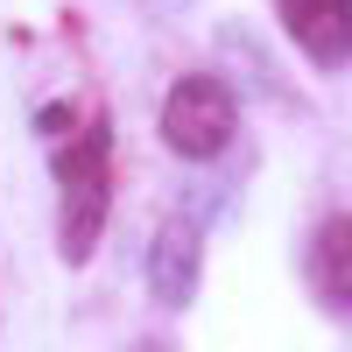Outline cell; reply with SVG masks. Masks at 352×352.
Returning <instances> with one entry per match:
<instances>
[{
	"label": "cell",
	"instance_id": "obj_4",
	"mask_svg": "<svg viewBox=\"0 0 352 352\" xmlns=\"http://www.w3.org/2000/svg\"><path fill=\"white\" fill-rule=\"evenodd\" d=\"M275 14L317 71H338L352 56V0H275Z\"/></svg>",
	"mask_w": 352,
	"mask_h": 352
},
{
	"label": "cell",
	"instance_id": "obj_5",
	"mask_svg": "<svg viewBox=\"0 0 352 352\" xmlns=\"http://www.w3.org/2000/svg\"><path fill=\"white\" fill-rule=\"evenodd\" d=\"M310 282H317V303H324V310H352V219H345V212L317 219Z\"/></svg>",
	"mask_w": 352,
	"mask_h": 352
},
{
	"label": "cell",
	"instance_id": "obj_1",
	"mask_svg": "<svg viewBox=\"0 0 352 352\" xmlns=\"http://www.w3.org/2000/svg\"><path fill=\"white\" fill-rule=\"evenodd\" d=\"M113 127L92 120L64 155H56V254L71 261H92L99 232H106V197H113Z\"/></svg>",
	"mask_w": 352,
	"mask_h": 352
},
{
	"label": "cell",
	"instance_id": "obj_2",
	"mask_svg": "<svg viewBox=\"0 0 352 352\" xmlns=\"http://www.w3.org/2000/svg\"><path fill=\"white\" fill-rule=\"evenodd\" d=\"M232 127H240V99L226 92V78H176L162 99V141L184 162H212L232 148Z\"/></svg>",
	"mask_w": 352,
	"mask_h": 352
},
{
	"label": "cell",
	"instance_id": "obj_3",
	"mask_svg": "<svg viewBox=\"0 0 352 352\" xmlns=\"http://www.w3.org/2000/svg\"><path fill=\"white\" fill-rule=\"evenodd\" d=\"M197 268H204V232L197 219H162L148 240V289L162 310H184L197 296Z\"/></svg>",
	"mask_w": 352,
	"mask_h": 352
}]
</instances>
